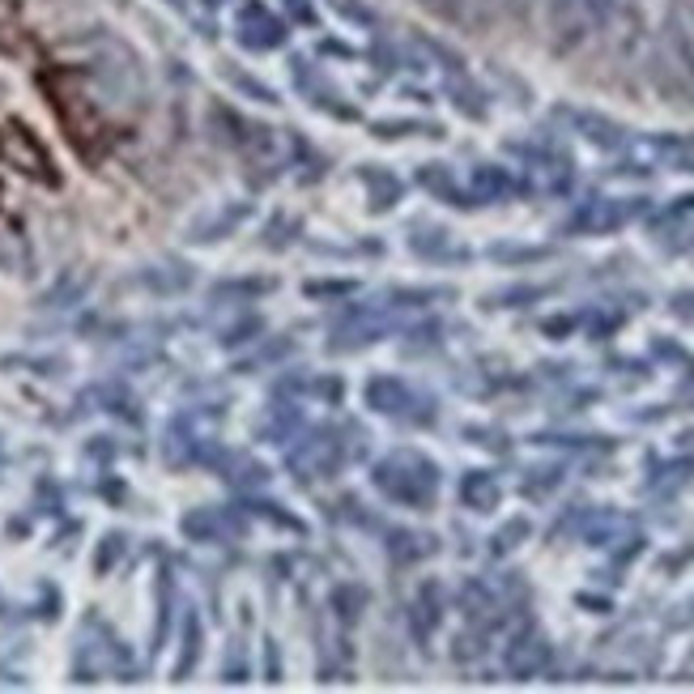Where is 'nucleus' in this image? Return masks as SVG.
Returning a JSON list of instances; mask_svg holds the SVG:
<instances>
[{"label": "nucleus", "instance_id": "6e6552de", "mask_svg": "<svg viewBox=\"0 0 694 694\" xmlns=\"http://www.w3.org/2000/svg\"><path fill=\"white\" fill-rule=\"evenodd\" d=\"M405 401H410V389L396 384V380H375V384H371V405L384 410V414H401Z\"/></svg>", "mask_w": 694, "mask_h": 694}, {"label": "nucleus", "instance_id": "39448f33", "mask_svg": "<svg viewBox=\"0 0 694 694\" xmlns=\"http://www.w3.org/2000/svg\"><path fill=\"white\" fill-rule=\"evenodd\" d=\"M550 661V643L546 639H520L511 652H507V669L516 673V677H532V673H541Z\"/></svg>", "mask_w": 694, "mask_h": 694}, {"label": "nucleus", "instance_id": "423d86ee", "mask_svg": "<svg viewBox=\"0 0 694 694\" xmlns=\"http://www.w3.org/2000/svg\"><path fill=\"white\" fill-rule=\"evenodd\" d=\"M248 218V205H230V209H218L209 222H196L193 226V239L196 244H214V239H222V235H230L235 226Z\"/></svg>", "mask_w": 694, "mask_h": 694}, {"label": "nucleus", "instance_id": "20e7f679", "mask_svg": "<svg viewBox=\"0 0 694 694\" xmlns=\"http://www.w3.org/2000/svg\"><path fill=\"white\" fill-rule=\"evenodd\" d=\"M290 465L303 469V477H324L336 469V439L333 435H315L290 452Z\"/></svg>", "mask_w": 694, "mask_h": 694}, {"label": "nucleus", "instance_id": "ddd939ff", "mask_svg": "<svg viewBox=\"0 0 694 694\" xmlns=\"http://www.w3.org/2000/svg\"><path fill=\"white\" fill-rule=\"evenodd\" d=\"M426 4H439V9H444V4H447V0H426Z\"/></svg>", "mask_w": 694, "mask_h": 694}, {"label": "nucleus", "instance_id": "f03ea898", "mask_svg": "<svg viewBox=\"0 0 694 694\" xmlns=\"http://www.w3.org/2000/svg\"><path fill=\"white\" fill-rule=\"evenodd\" d=\"M613 4L618 0H546L555 43L558 48H580L583 39H592L597 30L610 22Z\"/></svg>", "mask_w": 694, "mask_h": 694}, {"label": "nucleus", "instance_id": "9b49d317", "mask_svg": "<svg viewBox=\"0 0 694 694\" xmlns=\"http://www.w3.org/2000/svg\"><path fill=\"white\" fill-rule=\"evenodd\" d=\"M184 532H188V537H214V532H218V516L193 511V516H184Z\"/></svg>", "mask_w": 694, "mask_h": 694}, {"label": "nucleus", "instance_id": "7ed1b4c3", "mask_svg": "<svg viewBox=\"0 0 694 694\" xmlns=\"http://www.w3.org/2000/svg\"><path fill=\"white\" fill-rule=\"evenodd\" d=\"M0 158L13 170H22L27 179H34V184H60L48 145L34 137L27 124H18V120H9V124L0 128Z\"/></svg>", "mask_w": 694, "mask_h": 694}, {"label": "nucleus", "instance_id": "f257e3e1", "mask_svg": "<svg viewBox=\"0 0 694 694\" xmlns=\"http://www.w3.org/2000/svg\"><path fill=\"white\" fill-rule=\"evenodd\" d=\"M371 481L396 503H410V507H422V503L435 495V465H426L414 452H396L389 460H380Z\"/></svg>", "mask_w": 694, "mask_h": 694}, {"label": "nucleus", "instance_id": "f8f14e48", "mask_svg": "<svg viewBox=\"0 0 694 694\" xmlns=\"http://www.w3.org/2000/svg\"><path fill=\"white\" fill-rule=\"evenodd\" d=\"M0 13H13V0H0Z\"/></svg>", "mask_w": 694, "mask_h": 694}, {"label": "nucleus", "instance_id": "1a4fd4ad", "mask_svg": "<svg viewBox=\"0 0 694 694\" xmlns=\"http://www.w3.org/2000/svg\"><path fill=\"white\" fill-rule=\"evenodd\" d=\"M196 656H200V622H196V613H188V626H184V656H179V665H175V677H184V673L196 665Z\"/></svg>", "mask_w": 694, "mask_h": 694}, {"label": "nucleus", "instance_id": "0eeeda50", "mask_svg": "<svg viewBox=\"0 0 694 694\" xmlns=\"http://www.w3.org/2000/svg\"><path fill=\"white\" fill-rule=\"evenodd\" d=\"M460 499L469 503L473 511H490V507L499 503V486H495L490 473H469V477L460 481Z\"/></svg>", "mask_w": 694, "mask_h": 694}, {"label": "nucleus", "instance_id": "9d476101", "mask_svg": "<svg viewBox=\"0 0 694 694\" xmlns=\"http://www.w3.org/2000/svg\"><path fill=\"white\" fill-rule=\"evenodd\" d=\"M120 555H124V537H120V532H107V537H103V550H99V562H94V567H99V571L107 576Z\"/></svg>", "mask_w": 694, "mask_h": 694}]
</instances>
